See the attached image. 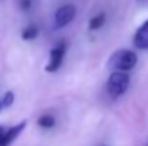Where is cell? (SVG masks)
Masks as SVG:
<instances>
[{"label":"cell","instance_id":"52a82bcc","mask_svg":"<svg viewBox=\"0 0 148 146\" xmlns=\"http://www.w3.org/2000/svg\"><path fill=\"white\" fill-rule=\"evenodd\" d=\"M105 22H106V16H105V13H99L97 16H94L91 20H89V30L91 32H95V30H99L103 24H105Z\"/></svg>","mask_w":148,"mask_h":146},{"label":"cell","instance_id":"8fae6325","mask_svg":"<svg viewBox=\"0 0 148 146\" xmlns=\"http://www.w3.org/2000/svg\"><path fill=\"white\" fill-rule=\"evenodd\" d=\"M33 3H35V0H19V6L23 12H29L33 7Z\"/></svg>","mask_w":148,"mask_h":146},{"label":"cell","instance_id":"7a4b0ae2","mask_svg":"<svg viewBox=\"0 0 148 146\" xmlns=\"http://www.w3.org/2000/svg\"><path fill=\"white\" fill-rule=\"evenodd\" d=\"M128 88H130V76L127 75V72L114 70L109 75L106 83V92L112 99L121 97L128 90Z\"/></svg>","mask_w":148,"mask_h":146},{"label":"cell","instance_id":"4fadbf2b","mask_svg":"<svg viewBox=\"0 0 148 146\" xmlns=\"http://www.w3.org/2000/svg\"><path fill=\"white\" fill-rule=\"evenodd\" d=\"M4 109V106H3V102H1V99H0V112Z\"/></svg>","mask_w":148,"mask_h":146},{"label":"cell","instance_id":"277c9868","mask_svg":"<svg viewBox=\"0 0 148 146\" xmlns=\"http://www.w3.org/2000/svg\"><path fill=\"white\" fill-rule=\"evenodd\" d=\"M65 53H66V43L65 42H60L58 46L50 50L49 53V62L45 67L46 72L49 73H55L60 69L62 63H63V59H65Z\"/></svg>","mask_w":148,"mask_h":146},{"label":"cell","instance_id":"3957f363","mask_svg":"<svg viewBox=\"0 0 148 146\" xmlns=\"http://www.w3.org/2000/svg\"><path fill=\"white\" fill-rule=\"evenodd\" d=\"M26 125H27L26 120H22L20 123H17L14 126H10V128H6V126L0 125V146L12 145L17 139V136L25 130Z\"/></svg>","mask_w":148,"mask_h":146},{"label":"cell","instance_id":"6da1fadb","mask_svg":"<svg viewBox=\"0 0 148 146\" xmlns=\"http://www.w3.org/2000/svg\"><path fill=\"white\" fill-rule=\"evenodd\" d=\"M138 63L137 53L130 49H119L114 52L108 60V67L111 70H121V72H130L132 70Z\"/></svg>","mask_w":148,"mask_h":146},{"label":"cell","instance_id":"5b68a950","mask_svg":"<svg viewBox=\"0 0 148 146\" xmlns=\"http://www.w3.org/2000/svg\"><path fill=\"white\" fill-rule=\"evenodd\" d=\"M76 16V7L73 4H63L60 6L55 13V26L58 29H62L68 26Z\"/></svg>","mask_w":148,"mask_h":146},{"label":"cell","instance_id":"7c38bea8","mask_svg":"<svg viewBox=\"0 0 148 146\" xmlns=\"http://www.w3.org/2000/svg\"><path fill=\"white\" fill-rule=\"evenodd\" d=\"M140 4H148V0H138Z\"/></svg>","mask_w":148,"mask_h":146},{"label":"cell","instance_id":"8992f818","mask_svg":"<svg viewBox=\"0 0 148 146\" xmlns=\"http://www.w3.org/2000/svg\"><path fill=\"white\" fill-rule=\"evenodd\" d=\"M134 45L137 49L148 50V20H145L134 35Z\"/></svg>","mask_w":148,"mask_h":146},{"label":"cell","instance_id":"ba28073f","mask_svg":"<svg viewBox=\"0 0 148 146\" xmlns=\"http://www.w3.org/2000/svg\"><path fill=\"white\" fill-rule=\"evenodd\" d=\"M38 125L43 129H52L55 125H56V119L53 117V115H49V113H45L42 115L39 119H38Z\"/></svg>","mask_w":148,"mask_h":146},{"label":"cell","instance_id":"9c48e42d","mask_svg":"<svg viewBox=\"0 0 148 146\" xmlns=\"http://www.w3.org/2000/svg\"><path fill=\"white\" fill-rule=\"evenodd\" d=\"M38 35H39L38 26H36V24H29L27 27L23 29V32H22V39H23V40H33V39L38 37Z\"/></svg>","mask_w":148,"mask_h":146},{"label":"cell","instance_id":"30bf717a","mask_svg":"<svg viewBox=\"0 0 148 146\" xmlns=\"http://www.w3.org/2000/svg\"><path fill=\"white\" fill-rule=\"evenodd\" d=\"M1 102H3V106H4V109L6 107H10L12 105H13V102H14V95H13V92H6L3 97H1Z\"/></svg>","mask_w":148,"mask_h":146}]
</instances>
